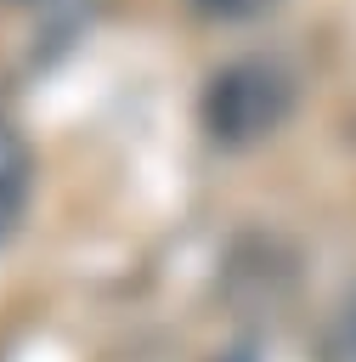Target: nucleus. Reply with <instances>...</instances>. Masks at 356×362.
Here are the masks:
<instances>
[{
  "label": "nucleus",
  "mask_w": 356,
  "mask_h": 362,
  "mask_svg": "<svg viewBox=\"0 0 356 362\" xmlns=\"http://www.w3.org/2000/svg\"><path fill=\"white\" fill-rule=\"evenodd\" d=\"M23 198H28V147L11 124H0V232L17 221Z\"/></svg>",
  "instance_id": "obj_2"
},
{
  "label": "nucleus",
  "mask_w": 356,
  "mask_h": 362,
  "mask_svg": "<svg viewBox=\"0 0 356 362\" xmlns=\"http://www.w3.org/2000/svg\"><path fill=\"white\" fill-rule=\"evenodd\" d=\"M0 124H6V119H0Z\"/></svg>",
  "instance_id": "obj_5"
},
{
  "label": "nucleus",
  "mask_w": 356,
  "mask_h": 362,
  "mask_svg": "<svg viewBox=\"0 0 356 362\" xmlns=\"http://www.w3.org/2000/svg\"><path fill=\"white\" fill-rule=\"evenodd\" d=\"M294 113V74L271 57H237L209 74L198 119L220 147H254Z\"/></svg>",
  "instance_id": "obj_1"
},
{
  "label": "nucleus",
  "mask_w": 356,
  "mask_h": 362,
  "mask_svg": "<svg viewBox=\"0 0 356 362\" xmlns=\"http://www.w3.org/2000/svg\"><path fill=\"white\" fill-rule=\"evenodd\" d=\"M316 362H356V294H345V305L328 317L322 328V356Z\"/></svg>",
  "instance_id": "obj_3"
},
{
  "label": "nucleus",
  "mask_w": 356,
  "mask_h": 362,
  "mask_svg": "<svg viewBox=\"0 0 356 362\" xmlns=\"http://www.w3.org/2000/svg\"><path fill=\"white\" fill-rule=\"evenodd\" d=\"M203 17H220V23H243V17H260V11H271L277 0H192Z\"/></svg>",
  "instance_id": "obj_4"
}]
</instances>
